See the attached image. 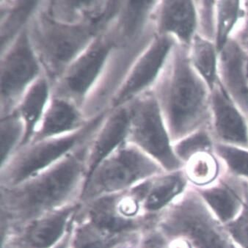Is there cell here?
Listing matches in <instances>:
<instances>
[{
  "instance_id": "1",
  "label": "cell",
  "mask_w": 248,
  "mask_h": 248,
  "mask_svg": "<svg viewBox=\"0 0 248 248\" xmlns=\"http://www.w3.org/2000/svg\"><path fill=\"white\" fill-rule=\"evenodd\" d=\"M89 142L27 180L10 187L1 186V233L80 202L88 180Z\"/></svg>"
},
{
  "instance_id": "2",
  "label": "cell",
  "mask_w": 248,
  "mask_h": 248,
  "mask_svg": "<svg viewBox=\"0 0 248 248\" xmlns=\"http://www.w3.org/2000/svg\"><path fill=\"white\" fill-rule=\"evenodd\" d=\"M151 91L157 101L172 143L211 122V89L194 69L188 47L176 44Z\"/></svg>"
},
{
  "instance_id": "3",
  "label": "cell",
  "mask_w": 248,
  "mask_h": 248,
  "mask_svg": "<svg viewBox=\"0 0 248 248\" xmlns=\"http://www.w3.org/2000/svg\"><path fill=\"white\" fill-rule=\"evenodd\" d=\"M27 28L34 52L52 86L71 62L108 28L61 22L47 13L41 1Z\"/></svg>"
},
{
  "instance_id": "4",
  "label": "cell",
  "mask_w": 248,
  "mask_h": 248,
  "mask_svg": "<svg viewBox=\"0 0 248 248\" xmlns=\"http://www.w3.org/2000/svg\"><path fill=\"white\" fill-rule=\"evenodd\" d=\"M219 222L198 191H189L156 215L155 227L170 242L185 241L191 248H238Z\"/></svg>"
},
{
  "instance_id": "5",
  "label": "cell",
  "mask_w": 248,
  "mask_h": 248,
  "mask_svg": "<svg viewBox=\"0 0 248 248\" xmlns=\"http://www.w3.org/2000/svg\"><path fill=\"white\" fill-rule=\"evenodd\" d=\"M165 172L155 159L136 145L125 141L88 177L80 203L126 192L141 182Z\"/></svg>"
},
{
  "instance_id": "6",
  "label": "cell",
  "mask_w": 248,
  "mask_h": 248,
  "mask_svg": "<svg viewBox=\"0 0 248 248\" xmlns=\"http://www.w3.org/2000/svg\"><path fill=\"white\" fill-rule=\"evenodd\" d=\"M108 111L93 118L76 132L43 140L17 149L1 165L0 186L10 187L27 180L91 140Z\"/></svg>"
},
{
  "instance_id": "7",
  "label": "cell",
  "mask_w": 248,
  "mask_h": 248,
  "mask_svg": "<svg viewBox=\"0 0 248 248\" xmlns=\"http://www.w3.org/2000/svg\"><path fill=\"white\" fill-rule=\"evenodd\" d=\"M129 129L126 141L157 162L166 172L180 170L185 164L175 155L157 101L152 91L127 104Z\"/></svg>"
},
{
  "instance_id": "8",
  "label": "cell",
  "mask_w": 248,
  "mask_h": 248,
  "mask_svg": "<svg viewBox=\"0 0 248 248\" xmlns=\"http://www.w3.org/2000/svg\"><path fill=\"white\" fill-rule=\"evenodd\" d=\"M27 27L1 52L0 117L13 112L23 94L44 74L31 45Z\"/></svg>"
},
{
  "instance_id": "9",
  "label": "cell",
  "mask_w": 248,
  "mask_h": 248,
  "mask_svg": "<svg viewBox=\"0 0 248 248\" xmlns=\"http://www.w3.org/2000/svg\"><path fill=\"white\" fill-rule=\"evenodd\" d=\"M114 46L115 40L110 24L71 62L52 85V93L71 101L82 109Z\"/></svg>"
},
{
  "instance_id": "10",
  "label": "cell",
  "mask_w": 248,
  "mask_h": 248,
  "mask_svg": "<svg viewBox=\"0 0 248 248\" xmlns=\"http://www.w3.org/2000/svg\"><path fill=\"white\" fill-rule=\"evenodd\" d=\"M154 39L127 45H115L100 77L82 106V111L87 120H92L109 110L111 100L127 76L131 67Z\"/></svg>"
},
{
  "instance_id": "11",
  "label": "cell",
  "mask_w": 248,
  "mask_h": 248,
  "mask_svg": "<svg viewBox=\"0 0 248 248\" xmlns=\"http://www.w3.org/2000/svg\"><path fill=\"white\" fill-rule=\"evenodd\" d=\"M81 203L49 212L1 233V248H53L71 229Z\"/></svg>"
},
{
  "instance_id": "12",
  "label": "cell",
  "mask_w": 248,
  "mask_h": 248,
  "mask_svg": "<svg viewBox=\"0 0 248 248\" xmlns=\"http://www.w3.org/2000/svg\"><path fill=\"white\" fill-rule=\"evenodd\" d=\"M176 44L177 41L170 35H156L131 67L112 98L109 110L127 105L138 95L152 90Z\"/></svg>"
},
{
  "instance_id": "13",
  "label": "cell",
  "mask_w": 248,
  "mask_h": 248,
  "mask_svg": "<svg viewBox=\"0 0 248 248\" xmlns=\"http://www.w3.org/2000/svg\"><path fill=\"white\" fill-rule=\"evenodd\" d=\"M209 131L215 142L248 148V118L218 81L211 91Z\"/></svg>"
},
{
  "instance_id": "14",
  "label": "cell",
  "mask_w": 248,
  "mask_h": 248,
  "mask_svg": "<svg viewBox=\"0 0 248 248\" xmlns=\"http://www.w3.org/2000/svg\"><path fill=\"white\" fill-rule=\"evenodd\" d=\"M217 79L248 118V48L236 37L230 38L219 52Z\"/></svg>"
},
{
  "instance_id": "15",
  "label": "cell",
  "mask_w": 248,
  "mask_h": 248,
  "mask_svg": "<svg viewBox=\"0 0 248 248\" xmlns=\"http://www.w3.org/2000/svg\"><path fill=\"white\" fill-rule=\"evenodd\" d=\"M129 129L127 105L108 111L88 143L86 156L88 179L104 159L126 141Z\"/></svg>"
},
{
  "instance_id": "16",
  "label": "cell",
  "mask_w": 248,
  "mask_h": 248,
  "mask_svg": "<svg viewBox=\"0 0 248 248\" xmlns=\"http://www.w3.org/2000/svg\"><path fill=\"white\" fill-rule=\"evenodd\" d=\"M155 24L157 35H170L178 44L189 47L198 29L195 1H158Z\"/></svg>"
},
{
  "instance_id": "17",
  "label": "cell",
  "mask_w": 248,
  "mask_h": 248,
  "mask_svg": "<svg viewBox=\"0 0 248 248\" xmlns=\"http://www.w3.org/2000/svg\"><path fill=\"white\" fill-rule=\"evenodd\" d=\"M186 176L182 170L165 172L129 189L144 215H156L185 190Z\"/></svg>"
},
{
  "instance_id": "18",
  "label": "cell",
  "mask_w": 248,
  "mask_h": 248,
  "mask_svg": "<svg viewBox=\"0 0 248 248\" xmlns=\"http://www.w3.org/2000/svg\"><path fill=\"white\" fill-rule=\"evenodd\" d=\"M90 121L85 118L82 109L76 104L52 93L29 144L76 132Z\"/></svg>"
},
{
  "instance_id": "19",
  "label": "cell",
  "mask_w": 248,
  "mask_h": 248,
  "mask_svg": "<svg viewBox=\"0 0 248 248\" xmlns=\"http://www.w3.org/2000/svg\"><path fill=\"white\" fill-rule=\"evenodd\" d=\"M52 84L44 74L21 96L15 108L24 124V139L19 148L28 145L31 142L52 96Z\"/></svg>"
},
{
  "instance_id": "20",
  "label": "cell",
  "mask_w": 248,
  "mask_h": 248,
  "mask_svg": "<svg viewBox=\"0 0 248 248\" xmlns=\"http://www.w3.org/2000/svg\"><path fill=\"white\" fill-rule=\"evenodd\" d=\"M221 181L212 187L198 189L205 203L222 223L227 224L237 217L243 203L245 182Z\"/></svg>"
},
{
  "instance_id": "21",
  "label": "cell",
  "mask_w": 248,
  "mask_h": 248,
  "mask_svg": "<svg viewBox=\"0 0 248 248\" xmlns=\"http://www.w3.org/2000/svg\"><path fill=\"white\" fill-rule=\"evenodd\" d=\"M136 245L135 241L112 236L88 221L74 217L69 248H136Z\"/></svg>"
},
{
  "instance_id": "22",
  "label": "cell",
  "mask_w": 248,
  "mask_h": 248,
  "mask_svg": "<svg viewBox=\"0 0 248 248\" xmlns=\"http://www.w3.org/2000/svg\"><path fill=\"white\" fill-rule=\"evenodd\" d=\"M40 2L16 0L1 2V52L28 26Z\"/></svg>"
},
{
  "instance_id": "23",
  "label": "cell",
  "mask_w": 248,
  "mask_h": 248,
  "mask_svg": "<svg viewBox=\"0 0 248 248\" xmlns=\"http://www.w3.org/2000/svg\"><path fill=\"white\" fill-rule=\"evenodd\" d=\"M246 16L245 1L219 0L215 4V44L218 52L236 32Z\"/></svg>"
},
{
  "instance_id": "24",
  "label": "cell",
  "mask_w": 248,
  "mask_h": 248,
  "mask_svg": "<svg viewBox=\"0 0 248 248\" xmlns=\"http://www.w3.org/2000/svg\"><path fill=\"white\" fill-rule=\"evenodd\" d=\"M188 54L194 69L203 78L212 91L218 81L219 52L216 44L214 41L196 35L188 47Z\"/></svg>"
},
{
  "instance_id": "25",
  "label": "cell",
  "mask_w": 248,
  "mask_h": 248,
  "mask_svg": "<svg viewBox=\"0 0 248 248\" xmlns=\"http://www.w3.org/2000/svg\"><path fill=\"white\" fill-rule=\"evenodd\" d=\"M0 158L3 165L19 148L24 136V124L19 114L14 109L0 121Z\"/></svg>"
},
{
  "instance_id": "26",
  "label": "cell",
  "mask_w": 248,
  "mask_h": 248,
  "mask_svg": "<svg viewBox=\"0 0 248 248\" xmlns=\"http://www.w3.org/2000/svg\"><path fill=\"white\" fill-rule=\"evenodd\" d=\"M215 140L209 129H202L172 143L178 158L186 164L193 156L202 153H212Z\"/></svg>"
},
{
  "instance_id": "27",
  "label": "cell",
  "mask_w": 248,
  "mask_h": 248,
  "mask_svg": "<svg viewBox=\"0 0 248 248\" xmlns=\"http://www.w3.org/2000/svg\"><path fill=\"white\" fill-rule=\"evenodd\" d=\"M185 165L186 178L201 186L213 182L219 172L218 158L213 152L199 154L189 159Z\"/></svg>"
},
{
  "instance_id": "28",
  "label": "cell",
  "mask_w": 248,
  "mask_h": 248,
  "mask_svg": "<svg viewBox=\"0 0 248 248\" xmlns=\"http://www.w3.org/2000/svg\"><path fill=\"white\" fill-rule=\"evenodd\" d=\"M213 153L233 176L248 179V148L215 142Z\"/></svg>"
},
{
  "instance_id": "29",
  "label": "cell",
  "mask_w": 248,
  "mask_h": 248,
  "mask_svg": "<svg viewBox=\"0 0 248 248\" xmlns=\"http://www.w3.org/2000/svg\"><path fill=\"white\" fill-rule=\"evenodd\" d=\"M233 240L242 248H248V184L245 182L243 203L235 219L225 225Z\"/></svg>"
},
{
  "instance_id": "30",
  "label": "cell",
  "mask_w": 248,
  "mask_h": 248,
  "mask_svg": "<svg viewBox=\"0 0 248 248\" xmlns=\"http://www.w3.org/2000/svg\"><path fill=\"white\" fill-rule=\"evenodd\" d=\"M198 29L197 35L215 43L216 1H195Z\"/></svg>"
},
{
  "instance_id": "31",
  "label": "cell",
  "mask_w": 248,
  "mask_h": 248,
  "mask_svg": "<svg viewBox=\"0 0 248 248\" xmlns=\"http://www.w3.org/2000/svg\"><path fill=\"white\" fill-rule=\"evenodd\" d=\"M170 244L155 225L141 232L136 248H170Z\"/></svg>"
},
{
  "instance_id": "32",
  "label": "cell",
  "mask_w": 248,
  "mask_h": 248,
  "mask_svg": "<svg viewBox=\"0 0 248 248\" xmlns=\"http://www.w3.org/2000/svg\"><path fill=\"white\" fill-rule=\"evenodd\" d=\"M245 4H246V16L232 36L236 37L248 48V1H245Z\"/></svg>"
},
{
  "instance_id": "33",
  "label": "cell",
  "mask_w": 248,
  "mask_h": 248,
  "mask_svg": "<svg viewBox=\"0 0 248 248\" xmlns=\"http://www.w3.org/2000/svg\"><path fill=\"white\" fill-rule=\"evenodd\" d=\"M70 236H71V229L68 231L66 235L64 236L63 239L61 240V242L53 248H69Z\"/></svg>"
},
{
  "instance_id": "34",
  "label": "cell",
  "mask_w": 248,
  "mask_h": 248,
  "mask_svg": "<svg viewBox=\"0 0 248 248\" xmlns=\"http://www.w3.org/2000/svg\"></svg>"
}]
</instances>
